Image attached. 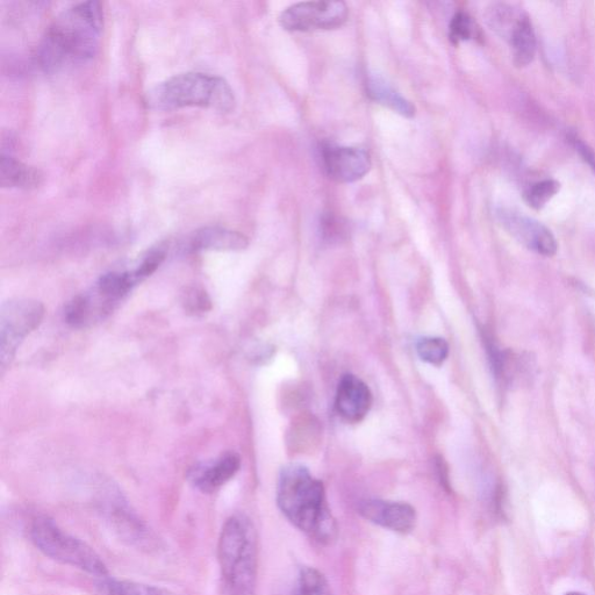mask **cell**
I'll list each match as a JSON object with an SVG mask.
<instances>
[{
  "label": "cell",
  "instance_id": "6da1fadb",
  "mask_svg": "<svg viewBox=\"0 0 595 595\" xmlns=\"http://www.w3.org/2000/svg\"><path fill=\"white\" fill-rule=\"evenodd\" d=\"M103 27L100 3L86 2L70 7L55 19L41 42V67L47 73H55L70 64L91 60L98 52Z\"/></svg>",
  "mask_w": 595,
  "mask_h": 595
},
{
  "label": "cell",
  "instance_id": "7a4b0ae2",
  "mask_svg": "<svg viewBox=\"0 0 595 595\" xmlns=\"http://www.w3.org/2000/svg\"><path fill=\"white\" fill-rule=\"evenodd\" d=\"M277 504L293 526L320 544H331L338 526L329 511L324 484L303 465L285 467L279 476Z\"/></svg>",
  "mask_w": 595,
  "mask_h": 595
},
{
  "label": "cell",
  "instance_id": "3957f363",
  "mask_svg": "<svg viewBox=\"0 0 595 595\" xmlns=\"http://www.w3.org/2000/svg\"><path fill=\"white\" fill-rule=\"evenodd\" d=\"M218 562L222 595H255L258 569L257 534L245 515H233L221 529Z\"/></svg>",
  "mask_w": 595,
  "mask_h": 595
},
{
  "label": "cell",
  "instance_id": "277c9868",
  "mask_svg": "<svg viewBox=\"0 0 595 595\" xmlns=\"http://www.w3.org/2000/svg\"><path fill=\"white\" fill-rule=\"evenodd\" d=\"M152 109L174 111L202 107L221 113L234 110L235 96L224 78L203 73H186L169 78L148 93Z\"/></svg>",
  "mask_w": 595,
  "mask_h": 595
},
{
  "label": "cell",
  "instance_id": "5b68a950",
  "mask_svg": "<svg viewBox=\"0 0 595 595\" xmlns=\"http://www.w3.org/2000/svg\"><path fill=\"white\" fill-rule=\"evenodd\" d=\"M30 536L35 548L53 561L89 573L97 580L110 577L102 557L89 544L64 532L48 516H38L33 520Z\"/></svg>",
  "mask_w": 595,
  "mask_h": 595
},
{
  "label": "cell",
  "instance_id": "8992f818",
  "mask_svg": "<svg viewBox=\"0 0 595 595\" xmlns=\"http://www.w3.org/2000/svg\"><path fill=\"white\" fill-rule=\"evenodd\" d=\"M45 317V307L33 299H14L0 312V364L4 371L28 335L37 329Z\"/></svg>",
  "mask_w": 595,
  "mask_h": 595
},
{
  "label": "cell",
  "instance_id": "52a82bcc",
  "mask_svg": "<svg viewBox=\"0 0 595 595\" xmlns=\"http://www.w3.org/2000/svg\"><path fill=\"white\" fill-rule=\"evenodd\" d=\"M348 7L343 2H305L288 7L279 17L286 31L335 30L346 23Z\"/></svg>",
  "mask_w": 595,
  "mask_h": 595
},
{
  "label": "cell",
  "instance_id": "ba28073f",
  "mask_svg": "<svg viewBox=\"0 0 595 595\" xmlns=\"http://www.w3.org/2000/svg\"><path fill=\"white\" fill-rule=\"evenodd\" d=\"M321 161L328 177L339 183L360 181L371 168L370 155L361 148L327 145Z\"/></svg>",
  "mask_w": 595,
  "mask_h": 595
},
{
  "label": "cell",
  "instance_id": "9c48e42d",
  "mask_svg": "<svg viewBox=\"0 0 595 595\" xmlns=\"http://www.w3.org/2000/svg\"><path fill=\"white\" fill-rule=\"evenodd\" d=\"M498 215L501 225L521 245L543 256L556 254L558 246L555 236L541 222L511 211H501Z\"/></svg>",
  "mask_w": 595,
  "mask_h": 595
},
{
  "label": "cell",
  "instance_id": "30bf717a",
  "mask_svg": "<svg viewBox=\"0 0 595 595\" xmlns=\"http://www.w3.org/2000/svg\"><path fill=\"white\" fill-rule=\"evenodd\" d=\"M358 513L365 520L400 534L411 533L417 523L414 507L399 501L364 500L358 505Z\"/></svg>",
  "mask_w": 595,
  "mask_h": 595
},
{
  "label": "cell",
  "instance_id": "8fae6325",
  "mask_svg": "<svg viewBox=\"0 0 595 595\" xmlns=\"http://www.w3.org/2000/svg\"><path fill=\"white\" fill-rule=\"evenodd\" d=\"M372 394L367 384L354 375L343 376L336 393V411L349 422H360L370 411Z\"/></svg>",
  "mask_w": 595,
  "mask_h": 595
},
{
  "label": "cell",
  "instance_id": "7c38bea8",
  "mask_svg": "<svg viewBox=\"0 0 595 595\" xmlns=\"http://www.w3.org/2000/svg\"><path fill=\"white\" fill-rule=\"evenodd\" d=\"M241 458L235 453H226L209 464L198 465L190 472L193 486L203 493H213L224 486L240 470Z\"/></svg>",
  "mask_w": 595,
  "mask_h": 595
},
{
  "label": "cell",
  "instance_id": "4fadbf2b",
  "mask_svg": "<svg viewBox=\"0 0 595 595\" xmlns=\"http://www.w3.org/2000/svg\"><path fill=\"white\" fill-rule=\"evenodd\" d=\"M109 519L117 528V532L129 543L141 548H152L155 544L154 535L149 528L136 516L125 501L120 498L112 499V504L107 507Z\"/></svg>",
  "mask_w": 595,
  "mask_h": 595
},
{
  "label": "cell",
  "instance_id": "5bb4252c",
  "mask_svg": "<svg viewBox=\"0 0 595 595\" xmlns=\"http://www.w3.org/2000/svg\"><path fill=\"white\" fill-rule=\"evenodd\" d=\"M248 239L239 232L218 226L204 227L193 233L189 239L188 248L191 252H239L248 247Z\"/></svg>",
  "mask_w": 595,
  "mask_h": 595
},
{
  "label": "cell",
  "instance_id": "9a60e30c",
  "mask_svg": "<svg viewBox=\"0 0 595 595\" xmlns=\"http://www.w3.org/2000/svg\"><path fill=\"white\" fill-rule=\"evenodd\" d=\"M43 181L40 170L27 166L11 156H2L0 161V185L7 189L33 190Z\"/></svg>",
  "mask_w": 595,
  "mask_h": 595
},
{
  "label": "cell",
  "instance_id": "2e32d148",
  "mask_svg": "<svg viewBox=\"0 0 595 595\" xmlns=\"http://www.w3.org/2000/svg\"><path fill=\"white\" fill-rule=\"evenodd\" d=\"M507 39L513 48L516 66L523 68L533 62L536 53V39L532 23H530L527 14L521 13Z\"/></svg>",
  "mask_w": 595,
  "mask_h": 595
},
{
  "label": "cell",
  "instance_id": "e0dca14e",
  "mask_svg": "<svg viewBox=\"0 0 595 595\" xmlns=\"http://www.w3.org/2000/svg\"><path fill=\"white\" fill-rule=\"evenodd\" d=\"M368 96L374 102L381 104L387 109L400 114L406 118H412L415 114V107L400 93L392 88V86L385 82L383 78L378 76H369L367 80Z\"/></svg>",
  "mask_w": 595,
  "mask_h": 595
},
{
  "label": "cell",
  "instance_id": "ac0fdd59",
  "mask_svg": "<svg viewBox=\"0 0 595 595\" xmlns=\"http://www.w3.org/2000/svg\"><path fill=\"white\" fill-rule=\"evenodd\" d=\"M98 595H177L163 587L132 580H119L111 576L97 580Z\"/></svg>",
  "mask_w": 595,
  "mask_h": 595
},
{
  "label": "cell",
  "instance_id": "d6986e66",
  "mask_svg": "<svg viewBox=\"0 0 595 595\" xmlns=\"http://www.w3.org/2000/svg\"><path fill=\"white\" fill-rule=\"evenodd\" d=\"M418 354L422 361L440 367L447 360L449 346L446 340L441 338H425L417 344Z\"/></svg>",
  "mask_w": 595,
  "mask_h": 595
},
{
  "label": "cell",
  "instance_id": "ffe728a7",
  "mask_svg": "<svg viewBox=\"0 0 595 595\" xmlns=\"http://www.w3.org/2000/svg\"><path fill=\"white\" fill-rule=\"evenodd\" d=\"M300 595H332L331 586L322 573L314 568L300 572Z\"/></svg>",
  "mask_w": 595,
  "mask_h": 595
},
{
  "label": "cell",
  "instance_id": "44dd1931",
  "mask_svg": "<svg viewBox=\"0 0 595 595\" xmlns=\"http://www.w3.org/2000/svg\"><path fill=\"white\" fill-rule=\"evenodd\" d=\"M559 188L561 185L554 179H546V181L535 184L526 195L529 206L535 210L543 209L557 195Z\"/></svg>",
  "mask_w": 595,
  "mask_h": 595
},
{
  "label": "cell",
  "instance_id": "7402d4cb",
  "mask_svg": "<svg viewBox=\"0 0 595 595\" xmlns=\"http://www.w3.org/2000/svg\"><path fill=\"white\" fill-rule=\"evenodd\" d=\"M476 26L468 13L457 12L450 23V40L454 43L475 37Z\"/></svg>",
  "mask_w": 595,
  "mask_h": 595
},
{
  "label": "cell",
  "instance_id": "603a6c76",
  "mask_svg": "<svg viewBox=\"0 0 595 595\" xmlns=\"http://www.w3.org/2000/svg\"><path fill=\"white\" fill-rule=\"evenodd\" d=\"M183 303L186 310L193 313H204L211 308V301L207 297L206 292L199 289H191L188 293H185Z\"/></svg>",
  "mask_w": 595,
  "mask_h": 595
},
{
  "label": "cell",
  "instance_id": "cb8c5ba5",
  "mask_svg": "<svg viewBox=\"0 0 595 595\" xmlns=\"http://www.w3.org/2000/svg\"><path fill=\"white\" fill-rule=\"evenodd\" d=\"M322 233H324L325 238L328 240L339 239L340 235L344 232V227L341 222L332 217V215H327V217L322 220Z\"/></svg>",
  "mask_w": 595,
  "mask_h": 595
},
{
  "label": "cell",
  "instance_id": "d4e9b609",
  "mask_svg": "<svg viewBox=\"0 0 595 595\" xmlns=\"http://www.w3.org/2000/svg\"><path fill=\"white\" fill-rule=\"evenodd\" d=\"M572 140L573 145H575L579 155L582 156V159L587 164H589L590 168L593 170L595 174V154L593 150L589 146H587L586 143H584L582 140H579L577 138H573Z\"/></svg>",
  "mask_w": 595,
  "mask_h": 595
},
{
  "label": "cell",
  "instance_id": "484cf974",
  "mask_svg": "<svg viewBox=\"0 0 595 595\" xmlns=\"http://www.w3.org/2000/svg\"><path fill=\"white\" fill-rule=\"evenodd\" d=\"M565 595H586V594L580 593V592H570V593L565 594Z\"/></svg>",
  "mask_w": 595,
  "mask_h": 595
}]
</instances>
